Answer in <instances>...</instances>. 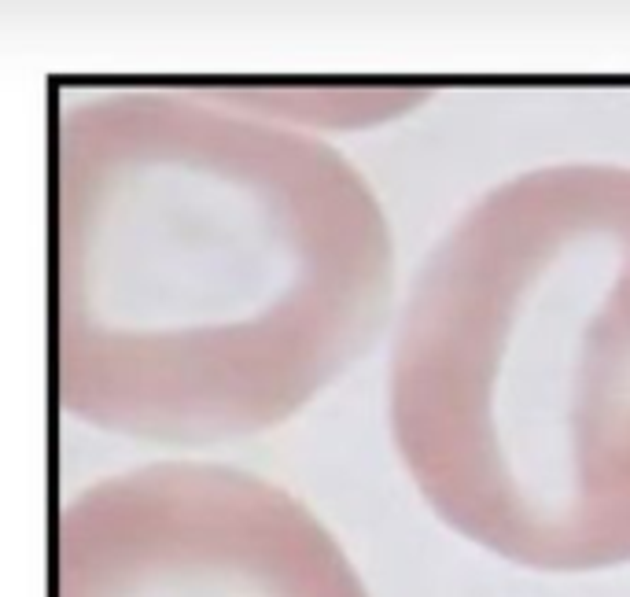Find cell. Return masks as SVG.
<instances>
[{
    "instance_id": "cell-1",
    "label": "cell",
    "mask_w": 630,
    "mask_h": 597,
    "mask_svg": "<svg viewBox=\"0 0 630 597\" xmlns=\"http://www.w3.org/2000/svg\"><path fill=\"white\" fill-rule=\"evenodd\" d=\"M391 225L303 129L166 89L74 100L52 129V387L148 443H225L362 358Z\"/></svg>"
},
{
    "instance_id": "cell-3",
    "label": "cell",
    "mask_w": 630,
    "mask_h": 597,
    "mask_svg": "<svg viewBox=\"0 0 630 597\" xmlns=\"http://www.w3.org/2000/svg\"><path fill=\"white\" fill-rule=\"evenodd\" d=\"M52 597H369L321 520L255 472L159 461L59 513Z\"/></svg>"
},
{
    "instance_id": "cell-2",
    "label": "cell",
    "mask_w": 630,
    "mask_h": 597,
    "mask_svg": "<svg viewBox=\"0 0 630 597\" xmlns=\"http://www.w3.org/2000/svg\"><path fill=\"white\" fill-rule=\"evenodd\" d=\"M391 435L457 535L535 572L630 561V166L490 188L391 351Z\"/></svg>"
}]
</instances>
